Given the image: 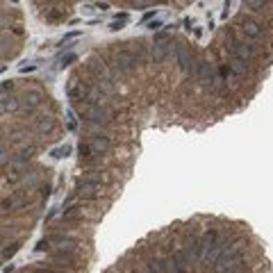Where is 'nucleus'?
I'll return each instance as SVG.
<instances>
[{"mask_svg": "<svg viewBox=\"0 0 273 273\" xmlns=\"http://www.w3.org/2000/svg\"><path fill=\"white\" fill-rule=\"evenodd\" d=\"M73 112H78L85 123H96V125H107L109 123V112L107 107H100V105H91V103H85V100H73Z\"/></svg>", "mask_w": 273, "mask_h": 273, "instance_id": "1", "label": "nucleus"}, {"mask_svg": "<svg viewBox=\"0 0 273 273\" xmlns=\"http://www.w3.org/2000/svg\"><path fill=\"white\" fill-rule=\"evenodd\" d=\"M255 41H250V39H232L230 41V55H232L234 60H241V62H253L255 57H257V48H255Z\"/></svg>", "mask_w": 273, "mask_h": 273, "instance_id": "2", "label": "nucleus"}, {"mask_svg": "<svg viewBox=\"0 0 273 273\" xmlns=\"http://www.w3.org/2000/svg\"><path fill=\"white\" fill-rule=\"evenodd\" d=\"M139 64V57H137V53H130V50H119V53L114 55V69L119 71V73H128V71H132L134 66Z\"/></svg>", "mask_w": 273, "mask_h": 273, "instance_id": "3", "label": "nucleus"}, {"mask_svg": "<svg viewBox=\"0 0 273 273\" xmlns=\"http://www.w3.org/2000/svg\"><path fill=\"white\" fill-rule=\"evenodd\" d=\"M173 60H175V64H178V69L184 71V73H191V69H194V64H196L194 55H191V50H189L187 46H175Z\"/></svg>", "mask_w": 273, "mask_h": 273, "instance_id": "4", "label": "nucleus"}, {"mask_svg": "<svg viewBox=\"0 0 273 273\" xmlns=\"http://www.w3.org/2000/svg\"><path fill=\"white\" fill-rule=\"evenodd\" d=\"M189 75H191V78H196V80H200V82H207V85H209V82L216 78V71H214V66L209 64V62H196Z\"/></svg>", "mask_w": 273, "mask_h": 273, "instance_id": "5", "label": "nucleus"}, {"mask_svg": "<svg viewBox=\"0 0 273 273\" xmlns=\"http://www.w3.org/2000/svg\"><path fill=\"white\" fill-rule=\"evenodd\" d=\"M241 35L246 37V39H250V41L257 44V41L262 39V35H264V25L257 23V21H253V19H246L241 23Z\"/></svg>", "mask_w": 273, "mask_h": 273, "instance_id": "6", "label": "nucleus"}, {"mask_svg": "<svg viewBox=\"0 0 273 273\" xmlns=\"http://www.w3.org/2000/svg\"><path fill=\"white\" fill-rule=\"evenodd\" d=\"M75 191H78L80 196H85V198H100V194H103V184L89 182V180H80Z\"/></svg>", "mask_w": 273, "mask_h": 273, "instance_id": "7", "label": "nucleus"}, {"mask_svg": "<svg viewBox=\"0 0 273 273\" xmlns=\"http://www.w3.org/2000/svg\"><path fill=\"white\" fill-rule=\"evenodd\" d=\"M87 144L94 148L96 155H105L109 148H112V144H109V139L105 137V134H96V137H91L89 134V141H87Z\"/></svg>", "mask_w": 273, "mask_h": 273, "instance_id": "8", "label": "nucleus"}, {"mask_svg": "<svg viewBox=\"0 0 273 273\" xmlns=\"http://www.w3.org/2000/svg\"><path fill=\"white\" fill-rule=\"evenodd\" d=\"M55 243H57V253H69V255H78L80 253L78 241H73V239L55 237Z\"/></svg>", "mask_w": 273, "mask_h": 273, "instance_id": "9", "label": "nucleus"}, {"mask_svg": "<svg viewBox=\"0 0 273 273\" xmlns=\"http://www.w3.org/2000/svg\"><path fill=\"white\" fill-rule=\"evenodd\" d=\"M228 69H230V73H232V78H243V75L248 73V64L246 62H241V60H230V64H228Z\"/></svg>", "mask_w": 273, "mask_h": 273, "instance_id": "10", "label": "nucleus"}, {"mask_svg": "<svg viewBox=\"0 0 273 273\" xmlns=\"http://www.w3.org/2000/svg\"><path fill=\"white\" fill-rule=\"evenodd\" d=\"M53 262L57 264V266H73L75 255H69V253H57V250H55V253H53Z\"/></svg>", "mask_w": 273, "mask_h": 273, "instance_id": "11", "label": "nucleus"}, {"mask_svg": "<svg viewBox=\"0 0 273 273\" xmlns=\"http://www.w3.org/2000/svg\"><path fill=\"white\" fill-rule=\"evenodd\" d=\"M78 153H80V159H87V162H91V159H96L98 157V155L94 153V148H91L89 144H80V148H78Z\"/></svg>", "mask_w": 273, "mask_h": 273, "instance_id": "12", "label": "nucleus"}, {"mask_svg": "<svg viewBox=\"0 0 273 273\" xmlns=\"http://www.w3.org/2000/svg\"><path fill=\"white\" fill-rule=\"evenodd\" d=\"M125 25H128V14L123 12V14H119L114 21H112V25H109V30H112V32H119V30H123Z\"/></svg>", "mask_w": 273, "mask_h": 273, "instance_id": "13", "label": "nucleus"}, {"mask_svg": "<svg viewBox=\"0 0 273 273\" xmlns=\"http://www.w3.org/2000/svg\"><path fill=\"white\" fill-rule=\"evenodd\" d=\"M19 109V100L12 98V96H3V114L7 112H16Z\"/></svg>", "mask_w": 273, "mask_h": 273, "instance_id": "14", "label": "nucleus"}, {"mask_svg": "<svg viewBox=\"0 0 273 273\" xmlns=\"http://www.w3.org/2000/svg\"><path fill=\"white\" fill-rule=\"evenodd\" d=\"M28 203V198L25 196H14V198H10V200H3V207L5 209H12V207H21V205H25Z\"/></svg>", "mask_w": 273, "mask_h": 273, "instance_id": "15", "label": "nucleus"}, {"mask_svg": "<svg viewBox=\"0 0 273 273\" xmlns=\"http://www.w3.org/2000/svg\"><path fill=\"white\" fill-rule=\"evenodd\" d=\"M243 7H246V10H253V12H259L266 7V3H264V0H246Z\"/></svg>", "mask_w": 273, "mask_h": 273, "instance_id": "16", "label": "nucleus"}, {"mask_svg": "<svg viewBox=\"0 0 273 273\" xmlns=\"http://www.w3.org/2000/svg\"><path fill=\"white\" fill-rule=\"evenodd\" d=\"M73 62H78V55H75V53H66V55H62V57H60V66H62V69L71 66Z\"/></svg>", "mask_w": 273, "mask_h": 273, "instance_id": "17", "label": "nucleus"}, {"mask_svg": "<svg viewBox=\"0 0 273 273\" xmlns=\"http://www.w3.org/2000/svg\"><path fill=\"white\" fill-rule=\"evenodd\" d=\"M53 128H55L53 119H41L39 123H37V130H39V132H50Z\"/></svg>", "mask_w": 273, "mask_h": 273, "instance_id": "18", "label": "nucleus"}, {"mask_svg": "<svg viewBox=\"0 0 273 273\" xmlns=\"http://www.w3.org/2000/svg\"><path fill=\"white\" fill-rule=\"evenodd\" d=\"M69 153H71V146H60V148L53 150V157L55 159H62V157H66Z\"/></svg>", "mask_w": 273, "mask_h": 273, "instance_id": "19", "label": "nucleus"}, {"mask_svg": "<svg viewBox=\"0 0 273 273\" xmlns=\"http://www.w3.org/2000/svg\"><path fill=\"white\" fill-rule=\"evenodd\" d=\"M25 105H30V107L39 105V94H37V91H30V94H25Z\"/></svg>", "mask_w": 273, "mask_h": 273, "instance_id": "20", "label": "nucleus"}, {"mask_svg": "<svg viewBox=\"0 0 273 273\" xmlns=\"http://www.w3.org/2000/svg\"><path fill=\"white\" fill-rule=\"evenodd\" d=\"M66 125H69V130L78 128V121H75V112H73V109H69V112H66Z\"/></svg>", "mask_w": 273, "mask_h": 273, "instance_id": "21", "label": "nucleus"}, {"mask_svg": "<svg viewBox=\"0 0 273 273\" xmlns=\"http://www.w3.org/2000/svg\"><path fill=\"white\" fill-rule=\"evenodd\" d=\"M16 253V243H5V248H3V259L12 257Z\"/></svg>", "mask_w": 273, "mask_h": 273, "instance_id": "22", "label": "nucleus"}, {"mask_svg": "<svg viewBox=\"0 0 273 273\" xmlns=\"http://www.w3.org/2000/svg\"><path fill=\"white\" fill-rule=\"evenodd\" d=\"M14 89V82H12V80H5V82H3V96H7V91H12Z\"/></svg>", "mask_w": 273, "mask_h": 273, "instance_id": "23", "label": "nucleus"}, {"mask_svg": "<svg viewBox=\"0 0 273 273\" xmlns=\"http://www.w3.org/2000/svg\"><path fill=\"white\" fill-rule=\"evenodd\" d=\"M37 69V64H23V66H21V73H28V71H35Z\"/></svg>", "mask_w": 273, "mask_h": 273, "instance_id": "24", "label": "nucleus"}, {"mask_svg": "<svg viewBox=\"0 0 273 273\" xmlns=\"http://www.w3.org/2000/svg\"><path fill=\"white\" fill-rule=\"evenodd\" d=\"M30 273H60V271H53V268H32Z\"/></svg>", "mask_w": 273, "mask_h": 273, "instance_id": "25", "label": "nucleus"}, {"mask_svg": "<svg viewBox=\"0 0 273 273\" xmlns=\"http://www.w3.org/2000/svg\"><path fill=\"white\" fill-rule=\"evenodd\" d=\"M157 28H162V21H153V23H150V30H157Z\"/></svg>", "mask_w": 273, "mask_h": 273, "instance_id": "26", "label": "nucleus"}, {"mask_svg": "<svg viewBox=\"0 0 273 273\" xmlns=\"http://www.w3.org/2000/svg\"><path fill=\"white\" fill-rule=\"evenodd\" d=\"M155 16V12H148V14H144V19H141V23H146V21H150Z\"/></svg>", "mask_w": 273, "mask_h": 273, "instance_id": "27", "label": "nucleus"}, {"mask_svg": "<svg viewBox=\"0 0 273 273\" xmlns=\"http://www.w3.org/2000/svg\"><path fill=\"white\" fill-rule=\"evenodd\" d=\"M96 7H98V10H103V12H105V10H107V7H109V5H107V3H96Z\"/></svg>", "mask_w": 273, "mask_h": 273, "instance_id": "28", "label": "nucleus"}]
</instances>
